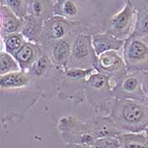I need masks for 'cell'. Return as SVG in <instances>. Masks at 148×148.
<instances>
[{"label":"cell","instance_id":"6da1fadb","mask_svg":"<svg viewBox=\"0 0 148 148\" xmlns=\"http://www.w3.org/2000/svg\"><path fill=\"white\" fill-rule=\"evenodd\" d=\"M110 118L123 133H140L148 125L147 103L132 99H117Z\"/></svg>","mask_w":148,"mask_h":148},{"label":"cell","instance_id":"7a4b0ae2","mask_svg":"<svg viewBox=\"0 0 148 148\" xmlns=\"http://www.w3.org/2000/svg\"><path fill=\"white\" fill-rule=\"evenodd\" d=\"M124 60L129 71L148 70V42L130 35L124 46Z\"/></svg>","mask_w":148,"mask_h":148},{"label":"cell","instance_id":"3957f363","mask_svg":"<svg viewBox=\"0 0 148 148\" xmlns=\"http://www.w3.org/2000/svg\"><path fill=\"white\" fill-rule=\"evenodd\" d=\"M143 71H129L113 86V95L118 99H132L147 103L142 89Z\"/></svg>","mask_w":148,"mask_h":148},{"label":"cell","instance_id":"277c9868","mask_svg":"<svg viewBox=\"0 0 148 148\" xmlns=\"http://www.w3.org/2000/svg\"><path fill=\"white\" fill-rule=\"evenodd\" d=\"M97 58L92 47L91 36L79 35L75 38L71 45V55L68 68L89 69L88 65H91L93 68Z\"/></svg>","mask_w":148,"mask_h":148},{"label":"cell","instance_id":"5b68a950","mask_svg":"<svg viewBox=\"0 0 148 148\" xmlns=\"http://www.w3.org/2000/svg\"><path fill=\"white\" fill-rule=\"evenodd\" d=\"M93 68L97 72L106 75L110 78L112 87L113 84L128 72L125 60L119 55L117 51H108L97 56Z\"/></svg>","mask_w":148,"mask_h":148},{"label":"cell","instance_id":"8992f818","mask_svg":"<svg viewBox=\"0 0 148 148\" xmlns=\"http://www.w3.org/2000/svg\"><path fill=\"white\" fill-rule=\"evenodd\" d=\"M134 14L135 9L131 1L126 0L123 10L109 19L108 23V33L124 40V38L130 35L133 25Z\"/></svg>","mask_w":148,"mask_h":148},{"label":"cell","instance_id":"52a82bcc","mask_svg":"<svg viewBox=\"0 0 148 148\" xmlns=\"http://www.w3.org/2000/svg\"><path fill=\"white\" fill-rule=\"evenodd\" d=\"M91 42L96 55L99 56L108 51H118L124 48L125 41L107 32L91 36Z\"/></svg>","mask_w":148,"mask_h":148},{"label":"cell","instance_id":"ba28073f","mask_svg":"<svg viewBox=\"0 0 148 148\" xmlns=\"http://www.w3.org/2000/svg\"><path fill=\"white\" fill-rule=\"evenodd\" d=\"M70 26L68 20L60 16H54L44 21L42 32L50 40L56 42L62 40L68 34Z\"/></svg>","mask_w":148,"mask_h":148},{"label":"cell","instance_id":"9c48e42d","mask_svg":"<svg viewBox=\"0 0 148 148\" xmlns=\"http://www.w3.org/2000/svg\"><path fill=\"white\" fill-rule=\"evenodd\" d=\"M41 55V49L39 46L32 42H26L14 57L17 60L21 70L27 72Z\"/></svg>","mask_w":148,"mask_h":148},{"label":"cell","instance_id":"30bf717a","mask_svg":"<svg viewBox=\"0 0 148 148\" xmlns=\"http://www.w3.org/2000/svg\"><path fill=\"white\" fill-rule=\"evenodd\" d=\"M1 34L5 35L21 32L23 26V19L17 16L11 10L2 4L1 9Z\"/></svg>","mask_w":148,"mask_h":148},{"label":"cell","instance_id":"8fae6325","mask_svg":"<svg viewBox=\"0 0 148 148\" xmlns=\"http://www.w3.org/2000/svg\"><path fill=\"white\" fill-rule=\"evenodd\" d=\"M88 125L97 139L108 136L117 137L123 133L110 117L97 118L93 122L88 124Z\"/></svg>","mask_w":148,"mask_h":148},{"label":"cell","instance_id":"7c38bea8","mask_svg":"<svg viewBox=\"0 0 148 148\" xmlns=\"http://www.w3.org/2000/svg\"><path fill=\"white\" fill-rule=\"evenodd\" d=\"M42 20L36 18L32 14H27L23 18V26L21 33L27 42H37L42 32Z\"/></svg>","mask_w":148,"mask_h":148},{"label":"cell","instance_id":"4fadbf2b","mask_svg":"<svg viewBox=\"0 0 148 148\" xmlns=\"http://www.w3.org/2000/svg\"><path fill=\"white\" fill-rule=\"evenodd\" d=\"M71 55V46L66 40H58L54 42L51 49L52 61L56 64L67 69Z\"/></svg>","mask_w":148,"mask_h":148},{"label":"cell","instance_id":"5bb4252c","mask_svg":"<svg viewBox=\"0 0 148 148\" xmlns=\"http://www.w3.org/2000/svg\"><path fill=\"white\" fill-rule=\"evenodd\" d=\"M30 82L27 72L15 71L0 75V86L2 89H15L26 86Z\"/></svg>","mask_w":148,"mask_h":148},{"label":"cell","instance_id":"9a60e30c","mask_svg":"<svg viewBox=\"0 0 148 148\" xmlns=\"http://www.w3.org/2000/svg\"><path fill=\"white\" fill-rule=\"evenodd\" d=\"M79 12V7L74 0H58L53 5V14L68 21L77 17Z\"/></svg>","mask_w":148,"mask_h":148},{"label":"cell","instance_id":"2e32d148","mask_svg":"<svg viewBox=\"0 0 148 148\" xmlns=\"http://www.w3.org/2000/svg\"><path fill=\"white\" fill-rule=\"evenodd\" d=\"M29 14L41 20H48L53 14V5L48 0H29Z\"/></svg>","mask_w":148,"mask_h":148},{"label":"cell","instance_id":"e0dca14e","mask_svg":"<svg viewBox=\"0 0 148 148\" xmlns=\"http://www.w3.org/2000/svg\"><path fill=\"white\" fill-rule=\"evenodd\" d=\"M118 138L120 148H148V140L145 134L122 133Z\"/></svg>","mask_w":148,"mask_h":148},{"label":"cell","instance_id":"ac0fdd59","mask_svg":"<svg viewBox=\"0 0 148 148\" xmlns=\"http://www.w3.org/2000/svg\"><path fill=\"white\" fill-rule=\"evenodd\" d=\"M25 37L21 32L12 33L2 36V43L3 44L4 51L9 53L13 56L21 48L23 45L26 42Z\"/></svg>","mask_w":148,"mask_h":148},{"label":"cell","instance_id":"d6986e66","mask_svg":"<svg viewBox=\"0 0 148 148\" xmlns=\"http://www.w3.org/2000/svg\"><path fill=\"white\" fill-rule=\"evenodd\" d=\"M132 36L148 38V9L143 8L136 14V21Z\"/></svg>","mask_w":148,"mask_h":148},{"label":"cell","instance_id":"ffe728a7","mask_svg":"<svg viewBox=\"0 0 148 148\" xmlns=\"http://www.w3.org/2000/svg\"><path fill=\"white\" fill-rule=\"evenodd\" d=\"M20 70L21 67L14 57L2 50L0 53V75Z\"/></svg>","mask_w":148,"mask_h":148},{"label":"cell","instance_id":"44dd1931","mask_svg":"<svg viewBox=\"0 0 148 148\" xmlns=\"http://www.w3.org/2000/svg\"><path fill=\"white\" fill-rule=\"evenodd\" d=\"M51 64H52V59L49 58V56L46 54H42L36 59V61L30 69V71L35 76L41 77L47 72V70L51 67Z\"/></svg>","mask_w":148,"mask_h":148},{"label":"cell","instance_id":"7402d4cb","mask_svg":"<svg viewBox=\"0 0 148 148\" xmlns=\"http://www.w3.org/2000/svg\"><path fill=\"white\" fill-rule=\"evenodd\" d=\"M8 6L17 16L23 19L28 14L29 1L28 0H3Z\"/></svg>","mask_w":148,"mask_h":148},{"label":"cell","instance_id":"603a6c76","mask_svg":"<svg viewBox=\"0 0 148 148\" xmlns=\"http://www.w3.org/2000/svg\"><path fill=\"white\" fill-rule=\"evenodd\" d=\"M96 71L94 68H68L66 69V75L72 80H83L87 79Z\"/></svg>","mask_w":148,"mask_h":148},{"label":"cell","instance_id":"cb8c5ba5","mask_svg":"<svg viewBox=\"0 0 148 148\" xmlns=\"http://www.w3.org/2000/svg\"><path fill=\"white\" fill-rule=\"evenodd\" d=\"M93 148H120V141L118 136H108L97 138Z\"/></svg>","mask_w":148,"mask_h":148},{"label":"cell","instance_id":"d4e9b609","mask_svg":"<svg viewBox=\"0 0 148 148\" xmlns=\"http://www.w3.org/2000/svg\"><path fill=\"white\" fill-rule=\"evenodd\" d=\"M142 89L144 93L148 98V70L143 71V78H142Z\"/></svg>","mask_w":148,"mask_h":148},{"label":"cell","instance_id":"484cf974","mask_svg":"<svg viewBox=\"0 0 148 148\" xmlns=\"http://www.w3.org/2000/svg\"><path fill=\"white\" fill-rule=\"evenodd\" d=\"M144 132H145V136H146V137L147 138V140H148V125H147V127L145 129Z\"/></svg>","mask_w":148,"mask_h":148},{"label":"cell","instance_id":"4316f807","mask_svg":"<svg viewBox=\"0 0 148 148\" xmlns=\"http://www.w3.org/2000/svg\"><path fill=\"white\" fill-rule=\"evenodd\" d=\"M147 105H148V101H147Z\"/></svg>","mask_w":148,"mask_h":148}]
</instances>
